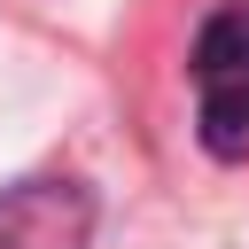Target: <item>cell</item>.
I'll use <instances>...</instances> for the list:
<instances>
[{
	"label": "cell",
	"mask_w": 249,
	"mask_h": 249,
	"mask_svg": "<svg viewBox=\"0 0 249 249\" xmlns=\"http://www.w3.org/2000/svg\"><path fill=\"white\" fill-rule=\"evenodd\" d=\"M195 140L218 163H249V0H218L187 47Z\"/></svg>",
	"instance_id": "1"
},
{
	"label": "cell",
	"mask_w": 249,
	"mask_h": 249,
	"mask_svg": "<svg viewBox=\"0 0 249 249\" xmlns=\"http://www.w3.org/2000/svg\"><path fill=\"white\" fill-rule=\"evenodd\" d=\"M93 195L78 179H16L0 187V249H86Z\"/></svg>",
	"instance_id": "2"
}]
</instances>
